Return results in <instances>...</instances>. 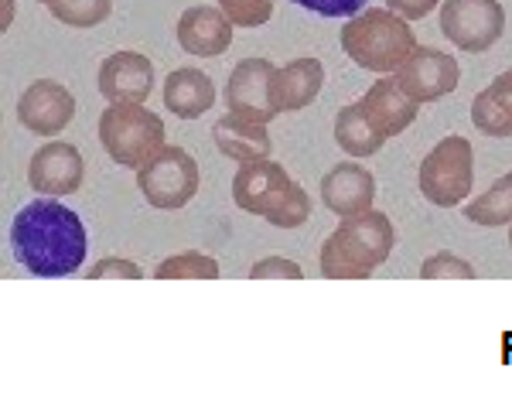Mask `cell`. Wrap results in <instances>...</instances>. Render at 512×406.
<instances>
[{
	"label": "cell",
	"mask_w": 512,
	"mask_h": 406,
	"mask_svg": "<svg viewBox=\"0 0 512 406\" xmlns=\"http://www.w3.org/2000/svg\"><path fill=\"white\" fill-rule=\"evenodd\" d=\"M373 198H376V178L359 161L332 164V171H325V178H321V202L338 219L369 212L373 209Z\"/></svg>",
	"instance_id": "9a60e30c"
},
{
	"label": "cell",
	"mask_w": 512,
	"mask_h": 406,
	"mask_svg": "<svg viewBox=\"0 0 512 406\" xmlns=\"http://www.w3.org/2000/svg\"><path fill=\"white\" fill-rule=\"evenodd\" d=\"M48 11H52L55 21L69 24V28H96V24L110 18L113 0H55Z\"/></svg>",
	"instance_id": "cb8c5ba5"
},
{
	"label": "cell",
	"mask_w": 512,
	"mask_h": 406,
	"mask_svg": "<svg viewBox=\"0 0 512 406\" xmlns=\"http://www.w3.org/2000/svg\"><path fill=\"white\" fill-rule=\"evenodd\" d=\"M11 253L35 277H69L86 263L89 232L76 209L45 195L14 215Z\"/></svg>",
	"instance_id": "6da1fadb"
},
{
	"label": "cell",
	"mask_w": 512,
	"mask_h": 406,
	"mask_svg": "<svg viewBox=\"0 0 512 406\" xmlns=\"http://www.w3.org/2000/svg\"><path fill=\"white\" fill-rule=\"evenodd\" d=\"M164 106L171 116L181 120H198L202 113H209L216 106V86L202 69H175L164 79Z\"/></svg>",
	"instance_id": "d6986e66"
},
{
	"label": "cell",
	"mask_w": 512,
	"mask_h": 406,
	"mask_svg": "<svg viewBox=\"0 0 512 406\" xmlns=\"http://www.w3.org/2000/svg\"><path fill=\"white\" fill-rule=\"evenodd\" d=\"M359 103L369 120H373V127L386 140L400 137L420 113V103L403 93V86L396 82V76H379L373 86L366 89V96H362Z\"/></svg>",
	"instance_id": "2e32d148"
},
{
	"label": "cell",
	"mask_w": 512,
	"mask_h": 406,
	"mask_svg": "<svg viewBox=\"0 0 512 406\" xmlns=\"http://www.w3.org/2000/svg\"><path fill=\"white\" fill-rule=\"evenodd\" d=\"M414 48L417 38L410 21L390 7H366L342 28V52L359 69L376 72V76H393Z\"/></svg>",
	"instance_id": "3957f363"
},
{
	"label": "cell",
	"mask_w": 512,
	"mask_h": 406,
	"mask_svg": "<svg viewBox=\"0 0 512 406\" xmlns=\"http://www.w3.org/2000/svg\"><path fill=\"white\" fill-rule=\"evenodd\" d=\"M294 4H301L318 18H355L369 0H294Z\"/></svg>",
	"instance_id": "f546056e"
},
{
	"label": "cell",
	"mask_w": 512,
	"mask_h": 406,
	"mask_svg": "<svg viewBox=\"0 0 512 406\" xmlns=\"http://www.w3.org/2000/svg\"><path fill=\"white\" fill-rule=\"evenodd\" d=\"M274 72L277 65L267 58H243L236 62V69L229 72L226 82V110L236 116H246L253 123H270L277 120L274 106Z\"/></svg>",
	"instance_id": "9c48e42d"
},
{
	"label": "cell",
	"mask_w": 512,
	"mask_h": 406,
	"mask_svg": "<svg viewBox=\"0 0 512 406\" xmlns=\"http://www.w3.org/2000/svg\"><path fill=\"white\" fill-rule=\"evenodd\" d=\"M472 123L485 137H512V69L499 72L472 103Z\"/></svg>",
	"instance_id": "ffe728a7"
},
{
	"label": "cell",
	"mask_w": 512,
	"mask_h": 406,
	"mask_svg": "<svg viewBox=\"0 0 512 406\" xmlns=\"http://www.w3.org/2000/svg\"><path fill=\"white\" fill-rule=\"evenodd\" d=\"M386 7L407 21H424L434 7H441V0H386Z\"/></svg>",
	"instance_id": "4dcf8cb0"
},
{
	"label": "cell",
	"mask_w": 512,
	"mask_h": 406,
	"mask_svg": "<svg viewBox=\"0 0 512 406\" xmlns=\"http://www.w3.org/2000/svg\"><path fill=\"white\" fill-rule=\"evenodd\" d=\"M198 185H202V174H198L195 157L188 154L185 147H175V144H164L151 161L137 168L140 195L147 198L151 209H161V212L185 209L198 195Z\"/></svg>",
	"instance_id": "8992f818"
},
{
	"label": "cell",
	"mask_w": 512,
	"mask_h": 406,
	"mask_svg": "<svg viewBox=\"0 0 512 406\" xmlns=\"http://www.w3.org/2000/svg\"><path fill=\"white\" fill-rule=\"evenodd\" d=\"M506 31V7L502 0H444L441 35L461 52H489Z\"/></svg>",
	"instance_id": "52a82bcc"
},
{
	"label": "cell",
	"mask_w": 512,
	"mask_h": 406,
	"mask_svg": "<svg viewBox=\"0 0 512 406\" xmlns=\"http://www.w3.org/2000/svg\"><path fill=\"white\" fill-rule=\"evenodd\" d=\"M233 28L229 14L212 4L185 7L178 18V45L195 58H216L233 45Z\"/></svg>",
	"instance_id": "5bb4252c"
},
{
	"label": "cell",
	"mask_w": 512,
	"mask_h": 406,
	"mask_svg": "<svg viewBox=\"0 0 512 406\" xmlns=\"http://www.w3.org/2000/svg\"><path fill=\"white\" fill-rule=\"evenodd\" d=\"M267 277H284V280H304V267L287 256H267V260L253 263L250 280H267Z\"/></svg>",
	"instance_id": "f1b7e54d"
},
{
	"label": "cell",
	"mask_w": 512,
	"mask_h": 406,
	"mask_svg": "<svg viewBox=\"0 0 512 406\" xmlns=\"http://www.w3.org/2000/svg\"><path fill=\"white\" fill-rule=\"evenodd\" d=\"M294 188V178L280 161L260 157V161H243L233 178V202L243 212L267 219Z\"/></svg>",
	"instance_id": "30bf717a"
},
{
	"label": "cell",
	"mask_w": 512,
	"mask_h": 406,
	"mask_svg": "<svg viewBox=\"0 0 512 406\" xmlns=\"http://www.w3.org/2000/svg\"><path fill=\"white\" fill-rule=\"evenodd\" d=\"M335 144L349 157H355V161H362V157L379 154L386 137L373 127V120L362 110V103H349L335 116Z\"/></svg>",
	"instance_id": "44dd1931"
},
{
	"label": "cell",
	"mask_w": 512,
	"mask_h": 406,
	"mask_svg": "<svg viewBox=\"0 0 512 406\" xmlns=\"http://www.w3.org/2000/svg\"><path fill=\"white\" fill-rule=\"evenodd\" d=\"M99 144L117 164L137 171L168 144V130L144 103H110L99 116Z\"/></svg>",
	"instance_id": "277c9868"
},
{
	"label": "cell",
	"mask_w": 512,
	"mask_h": 406,
	"mask_svg": "<svg viewBox=\"0 0 512 406\" xmlns=\"http://www.w3.org/2000/svg\"><path fill=\"white\" fill-rule=\"evenodd\" d=\"M393 76L403 86V93L424 106V103H437V99L454 93L461 82V69L454 55L441 52V48L417 45Z\"/></svg>",
	"instance_id": "ba28073f"
},
{
	"label": "cell",
	"mask_w": 512,
	"mask_h": 406,
	"mask_svg": "<svg viewBox=\"0 0 512 406\" xmlns=\"http://www.w3.org/2000/svg\"><path fill=\"white\" fill-rule=\"evenodd\" d=\"M96 82L106 103H147L154 89V65L140 52H113L99 65Z\"/></svg>",
	"instance_id": "4fadbf2b"
},
{
	"label": "cell",
	"mask_w": 512,
	"mask_h": 406,
	"mask_svg": "<svg viewBox=\"0 0 512 406\" xmlns=\"http://www.w3.org/2000/svg\"><path fill=\"white\" fill-rule=\"evenodd\" d=\"M212 140H216L219 154L229 157V161H260V157H270V134L267 123H253L246 116L226 113L222 120H216L212 127Z\"/></svg>",
	"instance_id": "ac0fdd59"
},
{
	"label": "cell",
	"mask_w": 512,
	"mask_h": 406,
	"mask_svg": "<svg viewBox=\"0 0 512 406\" xmlns=\"http://www.w3.org/2000/svg\"><path fill=\"white\" fill-rule=\"evenodd\" d=\"M420 277L424 280H475V267L461 260L458 253H431L420 263Z\"/></svg>",
	"instance_id": "484cf974"
},
{
	"label": "cell",
	"mask_w": 512,
	"mask_h": 406,
	"mask_svg": "<svg viewBox=\"0 0 512 406\" xmlns=\"http://www.w3.org/2000/svg\"><path fill=\"white\" fill-rule=\"evenodd\" d=\"M465 219L482 229L509 226L512 222V171L502 174L492 188H485L472 202H465Z\"/></svg>",
	"instance_id": "7402d4cb"
},
{
	"label": "cell",
	"mask_w": 512,
	"mask_h": 406,
	"mask_svg": "<svg viewBox=\"0 0 512 406\" xmlns=\"http://www.w3.org/2000/svg\"><path fill=\"white\" fill-rule=\"evenodd\" d=\"M89 280H103V277H117V280H140L144 277V270H140V263L127 260V256H103V260H96L93 267L86 270Z\"/></svg>",
	"instance_id": "83f0119b"
},
{
	"label": "cell",
	"mask_w": 512,
	"mask_h": 406,
	"mask_svg": "<svg viewBox=\"0 0 512 406\" xmlns=\"http://www.w3.org/2000/svg\"><path fill=\"white\" fill-rule=\"evenodd\" d=\"M86 178V161H82L76 144H41L31 154L28 164V185L38 195H52V198H69L82 188Z\"/></svg>",
	"instance_id": "8fae6325"
},
{
	"label": "cell",
	"mask_w": 512,
	"mask_h": 406,
	"mask_svg": "<svg viewBox=\"0 0 512 406\" xmlns=\"http://www.w3.org/2000/svg\"><path fill=\"white\" fill-rule=\"evenodd\" d=\"M325 86V65L318 58H294L274 72V106L277 113H297L311 106Z\"/></svg>",
	"instance_id": "e0dca14e"
},
{
	"label": "cell",
	"mask_w": 512,
	"mask_h": 406,
	"mask_svg": "<svg viewBox=\"0 0 512 406\" xmlns=\"http://www.w3.org/2000/svg\"><path fill=\"white\" fill-rule=\"evenodd\" d=\"M509 246H512V222H509Z\"/></svg>",
	"instance_id": "836d02e7"
},
{
	"label": "cell",
	"mask_w": 512,
	"mask_h": 406,
	"mask_svg": "<svg viewBox=\"0 0 512 406\" xmlns=\"http://www.w3.org/2000/svg\"><path fill=\"white\" fill-rule=\"evenodd\" d=\"M219 260H212L209 253H175L168 260H161L154 267V280H219Z\"/></svg>",
	"instance_id": "603a6c76"
},
{
	"label": "cell",
	"mask_w": 512,
	"mask_h": 406,
	"mask_svg": "<svg viewBox=\"0 0 512 406\" xmlns=\"http://www.w3.org/2000/svg\"><path fill=\"white\" fill-rule=\"evenodd\" d=\"M236 28H260L274 18V0H219Z\"/></svg>",
	"instance_id": "4316f807"
},
{
	"label": "cell",
	"mask_w": 512,
	"mask_h": 406,
	"mask_svg": "<svg viewBox=\"0 0 512 406\" xmlns=\"http://www.w3.org/2000/svg\"><path fill=\"white\" fill-rule=\"evenodd\" d=\"M308 219H311V198H308V192H304V185H297V181H294L291 192H287L284 202L267 215V222L277 229H297Z\"/></svg>",
	"instance_id": "d4e9b609"
},
{
	"label": "cell",
	"mask_w": 512,
	"mask_h": 406,
	"mask_svg": "<svg viewBox=\"0 0 512 406\" xmlns=\"http://www.w3.org/2000/svg\"><path fill=\"white\" fill-rule=\"evenodd\" d=\"M35 4H45V7H52V4H55V0H35Z\"/></svg>",
	"instance_id": "d6a6232c"
},
{
	"label": "cell",
	"mask_w": 512,
	"mask_h": 406,
	"mask_svg": "<svg viewBox=\"0 0 512 406\" xmlns=\"http://www.w3.org/2000/svg\"><path fill=\"white\" fill-rule=\"evenodd\" d=\"M76 116V96L55 79H38L18 99V120L38 137H59Z\"/></svg>",
	"instance_id": "7c38bea8"
},
{
	"label": "cell",
	"mask_w": 512,
	"mask_h": 406,
	"mask_svg": "<svg viewBox=\"0 0 512 406\" xmlns=\"http://www.w3.org/2000/svg\"><path fill=\"white\" fill-rule=\"evenodd\" d=\"M396 229L386 212L345 215L332 236L321 243L318 267L325 280H369L376 267L390 260Z\"/></svg>",
	"instance_id": "7a4b0ae2"
},
{
	"label": "cell",
	"mask_w": 512,
	"mask_h": 406,
	"mask_svg": "<svg viewBox=\"0 0 512 406\" xmlns=\"http://www.w3.org/2000/svg\"><path fill=\"white\" fill-rule=\"evenodd\" d=\"M14 21V0H0V31H7Z\"/></svg>",
	"instance_id": "1f68e13d"
},
{
	"label": "cell",
	"mask_w": 512,
	"mask_h": 406,
	"mask_svg": "<svg viewBox=\"0 0 512 406\" xmlns=\"http://www.w3.org/2000/svg\"><path fill=\"white\" fill-rule=\"evenodd\" d=\"M417 185L424 198L437 209H458L465 198H472L475 185V147L468 137L451 134L434 144V151L420 161Z\"/></svg>",
	"instance_id": "5b68a950"
}]
</instances>
